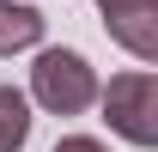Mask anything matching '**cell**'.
I'll use <instances>...</instances> for the list:
<instances>
[{"label": "cell", "mask_w": 158, "mask_h": 152, "mask_svg": "<svg viewBox=\"0 0 158 152\" xmlns=\"http://www.w3.org/2000/svg\"><path fill=\"white\" fill-rule=\"evenodd\" d=\"M31 97L49 116H79L98 103V73L79 49H43L37 67H31Z\"/></svg>", "instance_id": "6da1fadb"}, {"label": "cell", "mask_w": 158, "mask_h": 152, "mask_svg": "<svg viewBox=\"0 0 158 152\" xmlns=\"http://www.w3.org/2000/svg\"><path fill=\"white\" fill-rule=\"evenodd\" d=\"M98 97H103V116H110V128H116L122 140H134V146H158V79L146 73V67L116 73L110 91H98Z\"/></svg>", "instance_id": "7a4b0ae2"}, {"label": "cell", "mask_w": 158, "mask_h": 152, "mask_svg": "<svg viewBox=\"0 0 158 152\" xmlns=\"http://www.w3.org/2000/svg\"><path fill=\"white\" fill-rule=\"evenodd\" d=\"M98 12L134 61H158V0H98Z\"/></svg>", "instance_id": "3957f363"}, {"label": "cell", "mask_w": 158, "mask_h": 152, "mask_svg": "<svg viewBox=\"0 0 158 152\" xmlns=\"http://www.w3.org/2000/svg\"><path fill=\"white\" fill-rule=\"evenodd\" d=\"M43 43V12L24 0H0V55H19Z\"/></svg>", "instance_id": "277c9868"}, {"label": "cell", "mask_w": 158, "mask_h": 152, "mask_svg": "<svg viewBox=\"0 0 158 152\" xmlns=\"http://www.w3.org/2000/svg\"><path fill=\"white\" fill-rule=\"evenodd\" d=\"M24 140H31V103H24V91L0 85V152H19Z\"/></svg>", "instance_id": "5b68a950"}, {"label": "cell", "mask_w": 158, "mask_h": 152, "mask_svg": "<svg viewBox=\"0 0 158 152\" xmlns=\"http://www.w3.org/2000/svg\"><path fill=\"white\" fill-rule=\"evenodd\" d=\"M55 152H110V146H98V140H85V134H67Z\"/></svg>", "instance_id": "8992f818"}]
</instances>
